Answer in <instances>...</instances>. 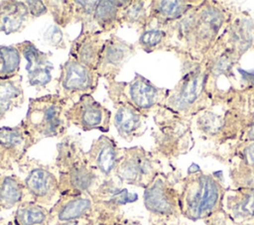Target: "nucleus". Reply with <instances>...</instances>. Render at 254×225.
I'll return each instance as SVG.
<instances>
[{"label":"nucleus","mask_w":254,"mask_h":225,"mask_svg":"<svg viewBox=\"0 0 254 225\" xmlns=\"http://www.w3.org/2000/svg\"><path fill=\"white\" fill-rule=\"evenodd\" d=\"M57 147L56 165L59 169L60 194H90L98 174L88 164L80 142L73 136H67Z\"/></svg>","instance_id":"nucleus-1"},{"label":"nucleus","mask_w":254,"mask_h":225,"mask_svg":"<svg viewBox=\"0 0 254 225\" xmlns=\"http://www.w3.org/2000/svg\"><path fill=\"white\" fill-rule=\"evenodd\" d=\"M67 105L68 100L58 93L30 98L26 116L21 123L34 145L46 138L65 135L68 123L64 114Z\"/></svg>","instance_id":"nucleus-2"},{"label":"nucleus","mask_w":254,"mask_h":225,"mask_svg":"<svg viewBox=\"0 0 254 225\" xmlns=\"http://www.w3.org/2000/svg\"><path fill=\"white\" fill-rule=\"evenodd\" d=\"M223 189L208 174L194 173L186 179L180 194L181 214L190 220L206 219L221 209Z\"/></svg>","instance_id":"nucleus-3"},{"label":"nucleus","mask_w":254,"mask_h":225,"mask_svg":"<svg viewBox=\"0 0 254 225\" xmlns=\"http://www.w3.org/2000/svg\"><path fill=\"white\" fill-rule=\"evenodd\" d=\"M105 88L112 103H127L144 115L164 99V90L139 73L131 81L107 80Z\"/></svg>","instance_id":"nucleus-4"},{"label":"nucleus","mask_w":254,"mask_h":225,"mask_svg":"<svg viewBox=\"0 0 254 225\" xmlns=\"http://www.w3.org/2000/svg\"><path fill=\"white\" fill-rule=\"evenodd\" d=\"M96 70L68 56L60 67L57 79V93L63 98L72 101L85 94H92L99 82Z\"/></svg>","instance_id":"nucleus-5"},{"label":"nucleus","mask_w":254,"mask_h":225,"mask_svg":"<svg viewBox=\"0 0 254 225\" xmlns=\"http://www.w3.org/2000/svg\"><path fill=\"white\" fill-rule=\"evenodd\" d=\"M114 175L127 184L146 188L158 175L154 161L141 147L121 149Z\"/></svg>","instance_id":"nucleus-6"},{"label":"nucleus","mask_w":254,"mask_h":225,"mask_svg":"<svg viewBox=\"0 0 254 225\" xmlns=\"http://www.w3.org/2000/svg\"><path fill=\"white\" fill-rule=\"evenodd\" d=\"M68 124L78 127L84 132L98 130L107 133L110 129L112 113L96 101L92 94H85L74 101L65 111Z\"/></svg>","instance_id":"nucleus-7"},{"label":"nucleus","mask_w":254,"mask_h":225,"mask_svg":"<svg viewBox=\"0 0 254 225\" xmlns=\"http://www.w3.org/2000/svg\"><path fill=\"white\" fill-rule=\"evenodd\" d=\"M144 205L153 215L162 218L177 217L181 214L180 194L162 175H157L145 188Z\"/></svg>","instance_id":"nucleus-8"},{"label":"nucleus","mask_w":254,"mask_h":225,"mask_svg":"<svg viewBox=\"0 0 254 225\" xmlns=\"http://www.w3.org/2000/svg\"><path fill=\"white\" fill-rule=\"evenodd\" d=\"M136 53L135 47L127 43L115 34L105 39L99 63L96 69L99 77L107 80H115L123 65Z\"/></svg>","instance_id":"nucleus-9"},{"label":"nucleus","mask_w":254,"mask_h":225,"mask_svg":"<svg viewBox=\"0 0 254 225\" xmlns=\"http://www.w3.org/2000/svg\"><path fill=\"white\" fill-rule=\"evenodd\" d=\"M21 56L26 59V71L29 85L39 89L45 88L52 80L53 63L50 61L52 54L40 51L31 41L15 44Z\"/></svg>","instance_id":"nucleus-10"},{"label":"nucleus","mask_w":254,"mask_h":225,"mask_svg":"<svg viewBox=\"0 0 254 225\" xmlns=\"http://www.w3.org/2000/svg\"><path fill=\"white\" fill-rule=\"evenodd\" d=\"M23 181L32 201L40 205L51 204L60 194L59 177L45 166L30 169Z\"/></svg>","instance_id":"nucleus-11"},{"label":"nucleus","mask_w":254,"mask_h":225,"mask_svg":"<svg viewBox=\"0 0 254 225\" xmlns=\"http://www.w3.org/2000/svg\"><path fill=\"white\" fill-rule=\"evenodd\" d=\"M95 27H81L79 35L71 41L68 56L96 70L105 39Z\"/></svg>","instance_id":"nucleus-12"},{"label":"nucleus","mask_w":254,"mask_h":225,"mask_svg":"<svg viewBox=\"0 0 254 225\" xmlns=\"http://www.w3.org/2000/svg\"><path fill=\"white\" fill-rule=\"evenodd\" d=\"M121 149L118 148L116 142L106 136L101 135L93 140L87 152L86 159L90 167L106 179L114 175L116 167L120 159Z\"/></svg>","instance_id":"nucleus-13"},{"label":"nucleus","mask_w":254,"mask_h":225,"mask_svg":"<svg viewBox=\"0 0 254 225\" xmlns=\"http://www.w3.org/2000/svg\"><path fill=\"white\" fill-rule=\"evenodd\" d=\"M94 205L95 203L88 193L61 195V198L50 210V218H54L58 222L85 219L91 214Z\"/></svg>","instance_id":"nucleus-14"},{"label":"nucleus","mask_w":254,"mask_h":225,"mask_svg":"<svg viewBox=\"0 0 254 225\" xmlns=\"http://www.w3.org/2000/svg\"><path fill=\"white\" fill-rule=\"evenodd\" d=\"M112 104L114 108L112 122L118 135L127 142L140 136L145 115L127 103L115 102Z\"/></svg>","instance_id":"nucleus-15"},{"label":"nucleus","mask_w":254,"mask_h":225,"mask_svg":"<svg viewBox=\"0 0 254 225\" xmlns=\"http://www.w3.org/2000/svg\"><path fill=\"white\" fill-rule=\"evenodd\" d=\"M32 20L24 1L6 0L0 2V32L6 35L22 31Z\"/></svg>","instance_id":"nucleus-16"},{"label":"nucleus","mask_w":254,"mask_h":225,"mask_svg":"<svg viewBox=\"0 0 254 225\" xmlns=\"http://www.w3.org/2000/svg\"><path fill=\"white\" fill-rule=\"evenodd\" d=\"M0 146L7 151L13 162H17L26 155L34 144L20 123L14 127H0Z\"/></svg>","instance_id":"nucleus-17"},{"label":"nucleus","mask_w":254,"mask_h":225,"mask_svg":"<svg viewBox=\"0 0 254 225\" xmlns=\"http://www.w3.org/2000/svg\"><path fill=\"white\" fill-rule=\"evenodd\" d=\"M227 213L241 225L254 218V188L238 187L227 196Z\"/></svg>","instance_id":"nucleus-18"},{"label":"nucleus","mask_w":254,"mask_h":225,"mask_svg":"<svg viewBox=\"0 0 254 225\" xmlns=\"http://www.w3.org/2000/svg\"><path fill=\"white\" fill-rule=\"evenodd\" d=\"M90 195L95 204H102L109 208H116L137 199L136 194L128 192L126 188L117 186L112 178H107L101 182L92 190Z\"/></svg>","instance_id":"nucleus-19"},{"label":"nucleus","mask_w":254,"mask_h":225,"mask_svg":"<svg viewBox=\"0 0 254 225\" xmlns=\"http://www.w3.org/2000/svg\"><path fill=\"white\" fill-rule=\"evenodd\" d=\"M24 102L22 76L20 74L0 79V120Z\"/></svg>","instance_id":"nucleus-20"},{"label":"nucleus","mask_w":254,"mask_h":225,"mask_svg":"<svg viewBox=\"0 0 254 225\" xmlns=\"http://www.w3.org/2000/svg\"><path fill=\"white\" fill-rule=\"evenodd\" d=\"M127 0H98L95 8L93 21L97 29L104 33L116 30L120 27V8Z\"/></svg>","instance_id":"nucleus-21"},{"label":"nucleus","mask_w":254,"mask_h":225,"mask_svg":"<svg viewBox=\"0 0 254 225\" xmlns=\"http://www.w3.org/2000/svg\"><path fill=\"white\" fill-rule=\"evenodd\" d=\"M27 193L24 181L16 175L0 176V208L10 209L24 201Z\"/></svg>","instance_id":"nucleus-22"},{"label":"nucleus","mask_w":254,"mask_h":225,"mask_svg":"<svg viewBox=\"0 0 254 225\" xmlns=\"http://www.w3.org/2000/svg\"><path fill=\"white\" fill-rule=\"evenodd\" d=\"M49 219L50 211L32 200L20 203L14 215L15 225H47Z\"/></svg>","instance_id":"nucleus-23"},{"label":"nucleus","mask_w":254,"mask_h":225,"mask_svg":"<svg viewBox=\"0 0 254 225\" xmlns=\"http://www.w3.org/2000/svg\"><path fill=\"white\" fill-rule=\"evenodd\" d=\"M146 4V1L127 0L125 5L120 8V25L126 24L144 29L149 21V10Z\"/></svg>","instance_id":"nucleus-24"},{"label":"nucleus","mask_w":254,"mask_h":225,"mask_svg":"<svg viewBox=\"0 0 254 225\" xmlns=\"http://www.w3.org/2000/svg\"><path fill=\"white\" fill-rule=\"evenodd\" d=\"M98 0H68V23H80L81 27H95L93 17Z\"/></svg>","instance_id":"nucleus-25"},{"label":"nucleus","mask_w":254,"mask_h":225,"mask_svg":"<svg viewBox=\"0 0 254 225\" xmlns=\"http://www.w3.org/2000/svg\"><path fill=\"white\" fill-rule=\"evenodd\" d=\"M200 86L201 76L199 74L193 75L186 79L180 89L170 97V105L177 109L186 108L196 99L200 90Z\"/></svg>","instance_id":"nucleus-26"},{"label":"nucleus","mask_w":254,"mask_h":225,"mask_svg":"<svg viewBox=\"0 0 254 225\" xmlns=\"http://www.w3.org/2000/svg\"><path fill=\"white\" fill-rule=\"evenodd\" d=\"M150 4L149 21L152 19L167 21L178 18L187 8V5L183 1H152Z\"/></svg>","instance_id":"nucleus-27"},{"label":"nucleus","mask_w":254,"mask_h":225,"mask_svg":"<svg viewBox=\"0 0 254 225\" xmlns=\"http://www.w3.org/2000/svg\"><path fill=\"white\" fill-rule=\"evenodd\" d=\"M21 54L13 46L0 45V79L10 78L19 74Z\"/></svg>","instance_id":"nucleus-28"},{"label":"nucleus","mask_w":254,"mask_h":225,"mask_svg":"<svg viewBox=\"0 0 254 225\" xmlns=\"http://www.w3.org/2000/svg\"><path fill=\"white\" fill-rule=\"evenodd\" d=\"M166 34L160 29H144L141 33L138 46L147 53L152 52L163 44Z\"/></svg>","instance_id":"nucleus-29"},{"label":"nucleus","mask_w":254,"mask_h":225,"mask_svg":"<svg viewBox=\"0 0 254 225\" xmlns=\"http://www.w3.org/2000/svg\"><path fill=\"white\" fill-rule=\"evenodd\" d=\"M205 225H234L236 224L227 212L223 210H218L212 213L209 217L204 219Z\"/></svg>","instance_id":"nucleus-30"},{"label":"nucleus","mask_w":254,"mask_h":225,"mask_svg":"<svg viewBox=\"0 0 254 225\" xmlns=\"http://www.w3.org/2000/svg\"><path fill=\"white\" fill-rule=\"evenodd\" d=\"M24 2L28 8V11H29V14H30L32 20L35 18H38L42 15H45L49 12L44 1L28 0V1H24Z\"/></svg>","instance_id":"nucleus-31"},{"label":"nucleus","mask_w":254,"mask_h":225,"mask_svg":"<svg viewBox=\"0 0 254 225\" xmlns=\"http://www.w3.org/2000/svg\"><path fill=\"white\" fill-rule=\"evenodd\" d=\"M46 39L50 42L51 46H54L56 48H62V49L65 48L64 39H63V33L58 27H55L53 29L50 28L46 33Z\"/></svg>","instance_id":"nucleus-32"},{"label":"nucleus","mask_w":254,"mask_h":225,"mask_svg":"<svg viewBox=\"0 0 254 225\" xmlns=\"http://www.w3.org/2000/svg\"><path fill=\"white\" fill-rule=\"evenodd\" d=\"M13 162L7 151L0 146V171L7 169L10 166V164Z\"/></svg>","instance_id":"nucleus-33"},{"label":"nucleus","mask_w":254,"mask_h":225,"mask_svg":"<svg viewBox=\"0 0 254 225\" xmlns=\"http://www.w3.org/2000/svg\"><path fill=\"white\" fill-rule=\"evenodd\" d=\"M56 225H87L85 219L80 220H72V221H65V222H58Z\"/></svg>","instance_id":"nucleus-34"},{"label":"nucleus","mask_w":254,"mask_h":225,"mask_svg":"<svg viewBox=\"0 0 254 225\" xmlns=\"http://www.w3.org/2000/svg\"><path fill=\"white\" fill-rule=\"evenodd\" d=\"M241 225H254V218H252V219L249 220V221H246V222L242 223Z\"/></svg>","instance_id":"nucleus-35"},{"label":"nucleus","mask_w":254,"mask_h":225,"mask_svg":"<svg viewBox=\"0 0 254 225\" xmlns=\"http://www.w3.org/2000/svg\"><path fill=\"white\" fill-rule=\"evenodd\" d=\"M127 225H140L139 223H136V222H131V223H128Z\"/></svg>","instance_id":"nucleus-36"}]
</instances>
